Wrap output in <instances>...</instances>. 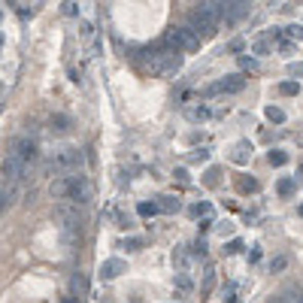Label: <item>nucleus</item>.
<instances>
[{
  "mask_svg": "<svg viewBox=\"0 0 303 303\" xmlns=\"http://www.w3.org/2000/svg\"><path fill=\"white\" fill-rule=\"evenodd\" d=\"M267 118L276 122V125H282V122H285V112H282L279 106H267Z\"/></svg>",
  "mask_w": 303,
  "mask_h": 303,
  "instance_id": "22",
  "label": "nucleus"
},
{
  "mask_svg": "<svg viewBox=\"0 0 303 303\" xmlns=\"http://www.w3.org/2000/svg\"><path fill=\"white\" fill-rule=\"evenodd\" d=\"M125 246H128V249H139V246H143V239H136V236H131V239H125Z\"/></svg>",
  "mask_w": 303,
  "mask_h": 303,
  "instance_id": "31",
  "label": "nucleus"
},
{
  "mask_svg": "<svg viewBox=\"0 0 303 303\" xmlns=\"http://www.w3.org/2000/svg\"><path fill=\"white\" fill-rule=\"evenodd\" d=\"M55 221L64 228V231H76L79 228V206L73 200H61V203H55Z\"/></svg>",
  "mask_w": 303,
  "mask_h": 303,
  "instance_id": "3",
  "label": "nucleus"
},
{
  "mask_svg": "<svg viewBox=\"0 0 303 303\" xmlns=\"http://www.w3.org/2000/svg\"><path fill=\"white\" fill-rule=\"evenodd\" d=\"M206 158H209V152H206V149H200V152L194 155V161H197V164H200V161H206Z\"/></svg>",
  "mask_w": 303,
  "mask_h": 303,
  "instance_id": "34",
  "label": "nucleus"
},
{
  "mask_svg": "<svg viewBox=\"0 0 303 303\" xmlns=\"http://www.w3.org/2000/svg\"><path fill=\"white\" fill-rule=\"evenodd\" d=\"M158 206H161V212H176V209H179V200L170 197V194H164V197L158 200Z\"/></svg>",
  "mask_w": 303,
  "mask_h": 303,
  "instance_id": "18",
  "label": "nucleus"
},
{
  "mask_svg": "<svg viewBox=\"0 0 303 303\" xmlns=\"http://www.w3.org/2000/svg\"><path fill=\"white\" fill-rule=\"evenodd\" d=\"M236 188H239V191H258V179L239 176V179H236Z\"/></svg>",
  "mask_w": 303,
  "mask_h": 303,
  "instance_id": "17",
  "label": "nucleus"
},
{
  "mask_svg": "<svg viewBox=\"0 0 303 303\" xmlns=\"http://www.w3.org/2000/svg\"><path fill=\"white\" fill-rule=\"evenodd\" d=\"M243 88H246V79H243L239 73H231V76H225L221 82L209 85L206 94H236V91H243Z\"/></svg>",
  "mask_w": 303,
  "mask_h": 303,
  "instance_id": "6",
  "label": "nucleus"
},
{
  "mask_svg": "<svg viewBox=\"0 0 303 303\" xmlns=\"http://www.w3.org/2000/svg\"><path fill=\"white\" fill-rule=\"evenodd\" d=\"M252 52H255L258 58H261V55H270V43L267 39H255V43H252Z\"/></svg>",
  "mask_w": 303,
  "mask_h": 303,
  "instance_id": "21",
  "label": "nucleus"
},
{
  "mask_svg": "<svg viewBox=\"0 0 303 303\" xmlns=\"http://www.w3.org/2000/svg\"><path fill=\"white\" fill-rule=\"evenodd\" d=\"M191 215H203V218H209V215H212V206H209V203H194V206H191Z\"/></svg>",
  "mask_w": 303,
  "mask_h": 303,
  "instance_id": "23",
  "label": "nucleus"
},
{
  "mask_svg": "<svg viewBox=\"0 0 303 303\" xmlns=\"http://www.w3.org/2000/svg\"><path fill=\"white\" fill-rule=\"evenodd\" d=\"M206 115H209V109H206V106H200V109H194V118H206Z\"/></svg>",
  "mask_w": 303,
  "mask_h": 303,
  "instance_id": "33",
  "label": "nucleus"
},
{
  "mask_svg": "<svg viewBox=\"0 0 303 303\" xmlns=\"http://www.w3.org/2000/svg\"><path fill=\"white\" fill-rule=\"evenodd\" d=\"M285 267H288V258H273V264H270V270H273V273H282Z\"/></svg>",
  "mask_w": 303,
  "mask_h": 303,
  "instance_id": "26",
  "label": "nucleus"
},
{
  "mask_svg": "<svg viewBox=\"0 0 303 303\" xmlns=\"http://www.w3.org/2000/svg\"><path fill=\"white\" fill-rule=\"evenodd\" d=\"M300 173H303V167H300Z\"/></svg>",
  "mask_w": 303,
  "mask_h": 303,
  "instance_id": "38",
  "label": "nucleus"
},
{
  "mask_svg": "<svg viewBox=\"0 0 303 303\" xmlns=\"http://www.w3.org/2000/svg\"><path fill=\"white\" fill-rule=\"evenodd\" d=\"M285 34L291 36V39H303V28L300 25H291V28H285Z\"/></svg>",
  "mask_w": 303,
  "mask_h": 303,
  "instance_id": "27",
  "label": "nucleus"
},
{
  "mask_svg": "<svg viewBox=\"0 0 303 303\" xmlns=\"http://www.w3.org/2000/svg\"><path fill=\"white\" fill-rule=\"evenodd\" d=\"M288 76H303V64H288Z\"/></svg>",
  "mask_w": 303,
  "mask_h": 303,
  "instance_id": "30",
  "label": "nucleus"
},
{
  "mask_svg": "<svg viewBox=\"0 0 303 303\" xmlns=\"http://www.w3.org/2000/svg\"><path fill=\"white\" fill-rule=\"evenodd\" d=\"M91 182H88V176H82V173H70V200L76 203V206H82V203L91 200Z\"/></svg>",
  "mask_w": 303,
  "mask_h": 303,
  "instance_id": "4",
  "label": "nucleus"
},
{
  "mask_svg": "<svg viewBox=\"0 0 303 303\" xmlns=\"http://www.w3.org/2000/svg\"><path fill=\"white\" fill-rule=\"evenodd\" d=\"M136 212H139V215H143V218H149V215H155V212H161V206H158V203H139V206H136Z\"/></svg>",
  "mask_w": 303,
  "mask_h": 303,
  "instance_id": "19",
  "label": "nucleus"
},
{
  "mask_svg": "<svg viewBox=\"0 0 303 303\" xmlns=\"http://www.w3.org/2000/svg\"><path fill=\"white\" fill-rule=\"evenodd\" d=\"M9 152H12L25 167L36 164V158H39V149H36V143L31 139V136H15V139L9 143Z\"/></svg>",
  "mask_w": 303,
  "mask_h": 303,
  "instance_id": "1",
  "label": "nucleus"
},
{
  "mask_svg": "<svg viewBox=\"0 0 303 303\" xmlns=\"http://www.w3.org/2000/svg\"><path fill=\"white\" fill-rule=\"evenodd\" d=\"M0 170H3V185H15L18 179H25V176H28V170H31V167H25L12 152H6L3 167H0Z\"/></svg>",
  "mask_w": 303,
  "mask_h": 303,
  "instance_id": "5",
  "label": "nucleus"
},
{
  "mask_svg": "<svg viewBox=\"0 0 303 303\" xmlns=\"http://www.w3.org/2000/svg\"><path fill=\"white\" fill-rule=\"evenodd\" d=\"M267 161H270V167H282V164H288V155L279 152V149H273V152L267 155Z\"/></svg>",
  "mask_w": 303,
  "mask_h": 303,
  "instance_id": "16",
  "label": "nucleus"
},
{
  "mask_svg": "<svg viewBox=\"0 0 303 303\" xmlns=\"http://www.w3.org/2000/svg\"><path fill=\"white\" fill-rule=\"evenodd\" d=\"M267 303H297L294 297H273V300H267Z\"/></svg>",
  "mask_w": 303,
  "mask_h": 303,
  "instance_id": "35",
  "label": "nucleus"
},
{
  "mask_svg": "<svg viewBox=\"0 0 303 303\" xmlns=\"http://www.w3.org/2000/svg\"><path fill=\"white\" fill-rule=\"evenodd\" d=\"M64 303H79V297H67V300H64Z\"/></svg>",
  "mask_w": 303,
  "mask_h": 303,
  "instance_id": "36",
  "label": "nucleus"
},
{
  "mask_svg": "<svg viewBox=\"0 0 303 303\" xmlns=\"http://www.w3.org/2000/svg\"><path fill=\"white\" fill-rule=\"evenodd\" d=\"M70 291H73V294H85V291H88V279H85L82 273H73V279H70Z\"/></svg>",
  "mask_w": 303,
  "mask_h": 303,
  "instance_id": "12",
  "label": "nucleus"
},
{
  "mask_svg": "<svg viewBox=\"0 0 303 303\" xmlns=\"http://www.w3.org/2000/svg\"><path fill=\"white\" fill-rule=\"evenodd\" d=\"M297 303H303V297H297Z\"/></svg>",
  "mask_w": 303,
  "mask_h": 303,
  "instance_id": "37",
  "label": "nucleus"
},
{
  "mask_svg": "<svg viewBox=\"0 0 303 303\" xmlns=\"http://www.w3.org/2000/svg\"><path fill=\"white\" fill-rule=\"evenodd\" d=\"M212 288H215V270L209 267V270H206V273H203V285H200V294H203V297H209V291H212Z\"/></svg>",
  "mask_w": 303,
  "mask_h": 303,
  "instance_id": "14",
  "label": "nucleus"
},
{
  "mask_svg": "<svg viewBox=\"0 0 303 303\" xmlns=\"http://www.w3.org/2000/svg\"><path fill=\"white\" fill-rule=\"evenodd\" d=\"M249 155H252V149H249V143H236V149H234V164H246L249 161Z\"/></svg>",
  "mask_w": 303,
  "mask_h": 303,
  "instance_id": "13",
  "label": "nucleus"
},
{
  "mask_svg": "<svg viewBox=\"0 0 303 303\" xmlns=\"http://www.w3.org/2000/svg\"><path fill=\"white\" fill-rule=\"evenodd\" d=\"M125 270H128V267H125V261H122V258H106V261L100 264V276H103V279H118Z\"/></svg>",
  "mask_w": 303,
  "mask_h": 303,
  "instance_id": "9",
  "label": "nucleus"
},
{
  "mask_svg": "<svg viewBox=\"0 0 303 303\" xmlns=\"http://www.w3.org/2000/svg\"><path fill=\"white\" fill-rule=\"evenodd\" d=\"M64 12H67V15H76L79 9H76V3H64Z\"/></svg>",
  "mask_w": 303,
  "mask_h": 303,
  "instance_id": "32",
  "label": "nucleus"
},
{
  "mask_svg": "<svg viewBox=\"0 0 303 303\" xmlns=\"http://www.w3.org/2000/svg\"><path fill=\"white\" fill-rule=\"evenodd\" d=\"M239 67H243V70H258V61H255V58H249V55H243V58H239Z\"/></svg>",
  "mask_w": 303,
  "mask_h": 303,
  "instance_id": "25",
  "label": "nucleus"
},
{
  "mask_svg": "<svg viewBox=\"0 0 303 303\" xmlns=\"http://www.w3.org/2000/svg\"><path fill=\"white\" fill-rule=\"evenodd\" d=\"M215 182H218V170L212 167L209 173H206V185H215Z\"/></svg>",
  "mask_w": 303,
  "mask_h": 303,
  "instance_id": "29",
  "label": "nucleus"
},
{
  "mask_svg": "<svg viewBox=\"0 0 303 303\" xmlns=\"http://www.w3.org/2000/svg\"><path fill=\"white\" fill-rule=\"evenodd\" d=\"M279 91H282V94H288V97H291V94H297V91H300V85H297V82H291V79H288V82H282V85H279Z\"/></svg>",
  "mask_w": 303,
  "mask_h": 303,
  "instance_id": "24",
  "label": "nucleus"
},
{
  "mask_svg": "<svg viewBox=\"0 0 303 303\" xmlns=\"http://www.w3.org/2000/svg\"><path fill=\"white\" fill-rule=\"evenodd\" d=\"M15 197H18V188H15V185H3V191H0V209H3V212L12 209Z\"/></svg>",
  "mask_w": 303,
  "mask_h": 303,
  "instance_id": "11",
  "label": "nucleus"
},
{
  "mask_svg": "<svg viewBox=\"0 0 303 303\" xmlns=\"http://www.w3.org/2000/svg\"><path fill=\"white\" fill-rule=\"evenodd\" d=\"M225 252H228V255H236V252H243V243H239V239H231V243L225 246Z\"/></svg>",
  "mask_w": 303,
  "mask_h": 303,
  "instance_id": "28",
  "label": "nucleus"
},
{
  "mask_svg": "<svg viewBox=\"0 0 303 303\" xmlns=\"http://www.w3.org/2000/svg\"><path fill=\"white\" fill-rule=\"evenodd\" d=\"M276 191H279L282 197H291V194H294V179H288V176L279 179V182H276Z\"/></svg>",
  "mask_w": 303,
  "mask_h": 303,
  "instance_id": "15",
  "label": "nucleus"
},
{
  "mask_svg": "<svg viewBox=\"0 0 303 303\" xmlns=\"http://www.w3.org/2000/svg\"><path fill=\"white\" fill-rule=\"evenodd\" d=\"M246 15H249V3H221V22L225 25H236Z\"/></svg>",
  "mask_w": 303,
  "mask_h": 303,
  "instance_id": "7",
  "label": "nucleus"
},
{
  "mask_svg": "<svg viewBox=\"0 0 303 303\" xmlns=\"http://www.w3.org/2000/svg\"><path fill=\"white\" fill-rule=\"evenodd\" d=\"M49 128H52V134H70L73 118L64 115V112H52V115H49Z\"/></svg>",
  "mask_w": 303,
  "mask_h": 303,
  "instance_id": "10",
  "label": "nucleus"
},
{
  "mask_svg": "<svg viewBox=\"0 0 303 303\" xmlns=\"http://www.w3.org/2000/svg\"><path fill=\"white\" fill-rule=\"evenodd\" d=\"M176 288H179V291H182V294H188V291H191V288H194V285H191V279H188V276H185V273H179V276H176Z\"/></svg>",
  "mask_w": 303,
  "mask_h": 303,
  "instance_id": "20",
  "label": "nucleus"
},
{
  "mask_svg": "<svg viewBox=\"0 0 303 303\" xmlns=\"http://www.w3.org/2000/svg\"><path fill=\"white\" fill-rule=\"evenodd\" d=\"M167 46H173L176 52L182 49V52H197L200 49V36L191 34L188 28H173L167 34Z\"/></svg>",
  "mask_w": 303,
  "mask_h": 303,
  "instance_id": "2",
  "label": "nucleus"
},
{
  "mask_svg": "<svg viewBox=\"0 0 303 303\" xmlns=\"http://www.w3.org/2000/svg\"><path fill=\"white\" fill-rule=\"evenodd\" d=\"M49 194L55 197V200H70V173L67 176H55L52 182H49Z\"/></svg>",
  "mask_w": 303,
  "mask_h": 303,
  "instance_id": "8",
  "label": "nucleus"
}]
</instances>
